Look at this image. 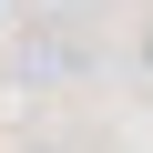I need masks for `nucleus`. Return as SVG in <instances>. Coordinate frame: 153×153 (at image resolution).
<instances>
[{"mask_svg":"<svg viewBox=\"0 0 153 153\" xmlns=\"http://www.w3.org/2000/svg\"><path fill=\"white\" fill-rule=\"evenodd\" d=\"M143 82H153V21H143Z\"/></svg>","mask_w":153,"mask_h":153,"instance_id":"nucleus-1","label":"nucleus"}]
</instances>
